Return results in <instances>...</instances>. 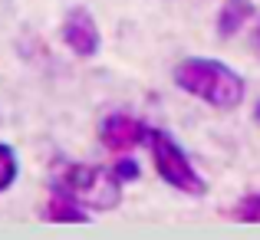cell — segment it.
Returning a JSON list of instances; mask_svg holds the SVG:
<instances>
[{
    "label": "cell",
    "mask_w": 260,
    "mask_h": 240,
    "mask_svg": "<svg viewBox=\"0 0 260 240\" xmlns=\"http://www.w3.org/2000/svg\"><path fill=\"white\" fill-rule=\"evenodd\" d=\"M175 86L181 92H188L191 99L204 102L211 109H221V112H231L244 102L247 95V82L237 70H231L224 59L214 56H188L175 66L172 73Z\"/></svg>",
    "instance_id": "cell-1"
},
{
    "label": "cell",
    "mask_w": 260,
    "mask_h": 240,
    "mask_svg": "<svg viewBox=\"0 0 260 240\" xmlns=\"http://www.w3.org/2000/svg\"><path fill=\"white\" fill-rule=\"evenodd\" d=\"M53 188L73 194L89 214L115 211L122 201V184L112 178V171L89 161H59L53 171Z\"/></svg>",
    "instance_id": "cell-2"
},
{
    "label": "cell",
    "mask_w": 260,
    "mask_h": 240,
    "mask_svg": "<svg viewBox=\"0 0 260 240\" xmlns=\"http://www.w3.org/2000/svg\"><path fill=\"white\" fill-rule=\"evenodd\" d=\"M145 145H148V155H152L155 171H158V178L168 184V188L181 191V194H188V197H204L208 194L204 175L194 168L191 155L175 142L172 132H165V128H148Z\"/></svg>",
    "instance_id": "cell-3"
},
{
    "label": "cell",
    "mask_w": 260,
    "mask_h": 240,
    "mask_svg": "<svg viewBox=\"0 0 260 240\" xmlns=\"http://www.w3.org/2000/svg\"><path fill=\"white\" fill-rule=\"evenodd\" d=\"M59 37H63V46L76 59H92L95 53L102 50V33H99V26H95V17L86 7H73V10L66 13L63 26H59Z\"/></svg>",
    "instance_id": "cell-4"
},
{
    "label": "cell",
    "mask_w": 260,
    "mask_h": 240,
    "mask_svg": "<svg viewBox=\"0 0 260 240\" xmlns=\"http://www.w3.org/2000/svg\"><path fill=\"white\" fill-rule=\"evenodd\" d=\"M145 135H148V125L132 112H109L99 122V142L115 155L145 145Z\"/></svg>",
    "instance_id": "cell-5"
},
{
    "label": "cell",
    "mask_w": 260,
    "mask_h": 240,
    "mask_svg": "<svg viewBox=\"0 0 260 240\" xmlns=\"http://www.w3.org/2000/svg\"><path fill=\"white\" fill-rule=\"evenodd\" d=\"M40 217L50 221V224H89V221H92V214H89L83 204H79L73 194L59 191V188L50 191L46 204L40 208Z\"/></svg>",
    "instance_id": "cell-6"
},
{
    "label": "cell",
    "mask_w": 260,
    "mask_h": 240,
    "mask_svg": "<svg viewBox=\"0 0 260 240\" xmlns=\"http://www.w3.org/2000/svg\"><path fill=\"white\" fill-rule=\"evenodd\" d=\"M254 17V4L250 0H224L221 10L214 17V30L221 40H231L234 33H241L247 26V20Z\"/></svg>",
    "instance_id": "cell-7"
},
{
    "label": "cell",
    "mask_w": 260,
    "mask_h": 240,
    "mask_svg": "<svg viewBox=\"0 0 260 240\" xmlns=\"http://www.w3.org/2000/svg\"><path fill=\"white\" fill-rule=\"evenodd\" d=\"M17 175H20L17 152H13L7 142H0V194H7V191L17 184Z\"/></svg>",
    "instance_id": "cell-8"
},
{
    "label": "cell",
    "mask_w": 260,
    "mask_h": 240,
    "mask_svg": "<svg viewBox=\"0 0 260 240\" xmlns=\"http://www.w3.org/2000/svg\"><path fill=\"white\" fill-rule=\"evenodd\" d=\"M234 221L241 224H260V191H250V194H244L241 201L234 204V208L228 211Z\"/></svg>",
    "instance_id": "cell-9"
},
{
    "label": "cell",
    "mask_w": 260,
    "mask_h": 240,
    "mask_svg": "<svg viewBox=\"0 0 260 240\" xmlns=\"http://www.w3.org/2000/svg\"><path fill=\"white\" fill-rule=\"evenodd\" d=\"M109 171H112V178H115L119 184H135V181L142 178V168H139V161H135L132 155H125V152H122L119 158H115V164H112Z\"/></svg>",
    "instance_id": "cell-10"
},
{
    "label": "cell",
    "mask_w": 260,
    "mask_h": 240,
    "mask_svg": "<svg viewBox=\"0 0 260 240\" xmlns=\"http://www.w3.org/2000/svg\"><path fill=\"white\" fill-rule=\"evenodd\" d=\"M254 119L260 122V102H257V106H254Z\"/></svg>",
    "instance_id": "cell-11"
},
{
    "label": "cell",
    "mask_w": 260,
    "mask_h": 240,
    "mask_svg": "<svg viewBox=\"0 0 260 240\" xmlns=\"http://www.w3.org/2000/svg\"><path fill=\"white\" fill-rule=\"evenodd\" d=\"M257 43H260V30H257Z\"/></svg>",
    "instance_id": "cell-12"
}]
</instances>
